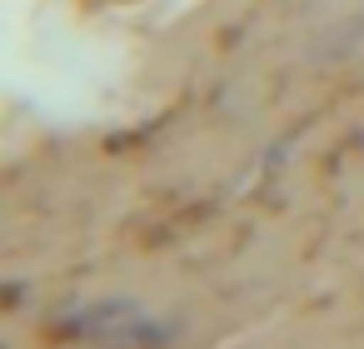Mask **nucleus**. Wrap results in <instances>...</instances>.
Instances as JSON below:
<instances>
[{"mask_svg": "<svg viewBox=\"0 0 364 349\" xmlns=\"http://www.w3.org/2000/svg\"><path fill=\"white\" fill-rule=\"evenodd\" d=\"M55 339H70L85 349H155L170 339V329L140 314L135 304H95V309H80L75 319H60Z\"/></svg>", "mask_w": 364, "mask_h": 349, "instance_id": "nucleus-1", "label": "nucleus"}]
</instances>
